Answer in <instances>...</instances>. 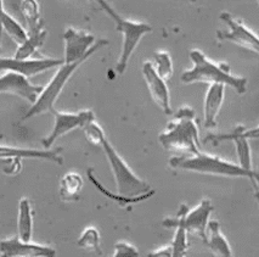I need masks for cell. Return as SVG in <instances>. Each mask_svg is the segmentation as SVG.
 <instances>
[{
  "label": "cell",
  "instance_id": "27",
  "mask_svg": "<svg viewBox=\"0 0 259 257\" xmlns=\"http://www.w3.org/2000/svg\"><path fill=\"white\" fill-rule=\"evenodd\" d=\"M83 132L84 134H85V138L88 139L90 143L94 145H100L101 146L102 143H104V140L106 139L102 128L96 122H92L89 123L88 126L84 127Z\"/></svg>",
  "mask_w": 259,
  "mask_h": 257
},
{
  "label": "cell",
  "instance_id": "7",
  "mask_svg": "<svg viewBox=\"0 0 259 257\" xmlns=\"http://www.w3.org/2000/svg\"><path fill=\"white\" fill-rule=\"evenodd\" d=\"M65 41V63H74L80 61L84 57L93 56L101 48L106 47L108 41L99 39L90 33L77 31L74 28H67L63 33Z\"/></svg>",
  "mask_w": 259,
  "mask_h": 257
},
{
  "label": "cell",
  "instance_id": "11",
  "mask_svg": "<svg viewBox=\"0 0 259 257\" xmlns=\"http://www.w3.org/2000/svg\"><path fill=\"white\" fill-rule=\"evenodd\" d=\"M65 63L63 59H27V60H16L15 57H2L0 60V69L3 74L5 72H16L25 77H33V76L43 74L48 69L61 67Z\"/></svg>",
  "mask_w": 259,
  "mask_h": 257
},
{
  "label": "cell",
  "instance_id": "23",
  "mask_svg": "<svg viewBox=\"0 0 259 257\" xmlns=\"http://www.w3.org/2000/svg\"><path fill=\"white\" fill-rule=\"evenodd\" d=\"M87 176H88L89 180L92 182L93 186H94L95 188L98 189L102 195H105L107 199H111V200H113L114 202H117V204H118L120 207H124L129 204H138V202L147 200V199H150L152 196V195H146V196H143V198H123V196L114 195L113 193L108 192V190L105 188V187L102 186L100 182H99L98 178L94 176V169L88 168V171H87Z\"/></svg>",
  "mask_w": 259,
  "mask_h": 257
},
{
  "label": "cell",
  "instance_id": "18",
  "mask_svg": "<svg viewBox=\"0 0 259 257\" xmlns=\"http://www.w3.org/2000/svg\"><path fill=\"white\" fill-rule=\"evenodd\" d=\"M162 226L165 228H174L176 234H174L173 243H171V250L173 255L171 257H186L189 251V241H188V232L184 228V226L180 223V221L177 217L171 218H165L162 222Z\"/></svg>",
  "mask_w": 259,
  "mask_h": 257
},
{
  "label": "cell",
  "instance_id": "22",
  "mask_svg": "<svg viewBox=\"0 0 259 257\" xmlns=\"http://www.w3.org/2000/svg\"><path fill=\"white\" fill-rule=\"evenodd\" d=\"M2 26L3 29L8 33V35L10 37L13 41L16 42V44L22 45L23 43H26L27 39L29 37V33L25 31L22 26L17 22L16 20L14 19L11 15H9L7 11H5L4 8V3L2 2Z\"/></svg>",
  "mask_w": 259,
  "mask_h": 257
},
{
  "label": "cell",
  "instance_id": "17",
  "mask_svg": "<svg viewBox=\"0 0 259 257\" xmlns=\"http://www.w3.org/2000/svg\"><path fill=\"white\" fill-rule=\"evenodd\" d=\"M0 157H17V159H35V160H45V161H51L62 165L63 159L60 155V151L57 150H38V149H28V148H15L2 145L0 148Z\"/></svg>",
  "mask_w": 259,
  "mask_h": 257
},
{
  "label": "cell",
  "instance_id": "32",
  "mask_svg": "<svg viewBox=\"0 0 259 257\" xmlns=\"http://www.w3.org/2000/svg\"><path fill=\"white\" fill-rule=\"evenodd\" d=\"M255 198H257V200L259 202V188L255 189Z\"/></svg>",
  "mask_w": 259,
  "mask_h": 257
},
{
  "label": "cell",
  "instance_id": "15",
  "mask_svg": "<svg viewBox=\"0 0 259 257\" xmlns=\"http://www.w3.org/2000/svg\"><path fill=\"white\" fill-rule=\"evenodd\" d=\"M225 96V87L222 84H213L209 86L204 96L203 116L204 127L206 128H214L217 126V117L221 111L223 101Z\"/></svg>",
  "mask_w": 259,
  "mask_h": 257
},
{
  "label": "cell",
  "instance_id": "12",
  "mask_svg": "<svg viewBox=\"0 0 259 257\" xmlns=\"http://www.w3.org/2000/svg\"><path fill=\"white\" fill-rule=\"evenodd\" d=\"M43 86H35L25 76L16 72H5L0 77V92L4 94H13L26 99L34 105L43 93Z\"/></svg>",
  "mask_w": 259,
  "mask_h": 257
},
{
  "label": "cell",
  "instance_id": "30",
  "mask_svg": "<svg viewBox=\"0 0 259 257\" xmlns=\"http://www.w3.org/2000/svg\"><path fill=\"white\" fill-rule=\"evenodd\" d=\"M227 134L229 137H240L245 138L247 140H248V139H259V126L251 129H246L245 127H237L234 131L227 133Z\"/></svg>",
  "mask_w": 259,
  "mask_h": 257
},
{
  "label": "cell",
  "instance_id": "3",
  "mask_svg": "<svg viewBox=\"0 0 259 257\" xmlns=\"http://www.w3.org/2000/svg\"><path fill=\"white\" fill-rule=\"evenodd\" d=\"M169 167L174 169L195 172L207 176L225 178H247L258 189L259 173L255 171H246L236 163L229 162L218 156L200 153L194 156H176L169 160Z\"/></svg>",
  "mask_w": 259,
  "mask_h": 257
},
{
  "label": "cell",
  "instance_id": "19",
  "mask_svg": "<svg viewBox=\"0 0 259 257\" xmlns=\"http://www.w3.org/2000/svg\"><path fill=\"white\" fill-rule=\"evenodd\" d=\"M17 232L21 240H32L33 235V213L31 201L27 198H22L19 202V218H17Z\"/></svg>",
  "mask_w": 259,
  "mask_h": 257
},
{
  "label": "cell",
  "instance_id": "5",
  "mask_svg": "<svg viewBox=\"0 0 259 257\" xmlns=\"http://www.w3.org/2000/svg\"><path fill=\"white\" fill-rule=\"evenodd\" d=\"M99 4H100L102 10L114 21V23H116V29L123 37L122 50H120L119 59L116 65V71L118 72L119 75H123L124 74L129 60H131L132 55H133L134 50L137 49L138 44L140 43V41L143 39L144 35L152 32V27L150 26L149 23L137 22V21L124 19V17L120 16L119 14H117L116 10H114L108 3L104 2V0H100Z\"/></svg>",
  "mask_w": 259,
  "mask_h": 257
},
{
  "label": "cell",
  "instance_id": "33",
  "mask_svg": "<svg viewBox=\"0 0 259 257\" xmlns=\"http://www.w3.org/2000/svg\"><path fill=\"white\" fill-rule=\"evenodd\" d=\"M258 4H259V2H258Z\"/></svg>",
  "mask_w": 259,
  "mask_h": 257
},
{
  "label": "cell",
  "instance_id": "31",
  "mask_svg": "<svg viewBox=\"0 0 259 257\" xmlns=\"http://www.w3.org/2000/svg\"><path fill=\"white\" fill-rule=\"evenodd\" d=\"M173 255V250H171V246H165L161 247V249L152 251L150 252L147 257H171Z\"/></svg>",
  "mask_w": 259,
  "mask_h": 257
},
{
  "label": "cell",
  "instance_id": "2",
  "mask_svg": "<svg viewBox=\"0 0 259 257\" xmlns=\"http://www.w3.org/2000/svg\"><path fill=\"white\" fill-rule=\"evenodd\" d=\"M158 140L167 151H183L189 156L198 155L200 133L195 121V111L182 106L174 115V120L158 135Z\"/></svg>",
  "mask_w": 259,
  "mask_h": 257
},
{
  "label": "cell",
  "instance_id": "4",
  "mask_svg": "<svg viewBox=\"0 0 259 257\" xmlns=\"http://www.w3.org/2000/svg\"><path fill=\"white\" fill-rule=\"evenodd\" d=\"M107 161L110 163L114 182H116L117 195L123 198H143L146 195H153L155 190L150 187L149 183L140 179L134 173L133 169L128 166L122 156L111 145L107 139H105L101 145Z\"/></svg>",
  "mask_w": 259,
  "mask_h": 257
},
{
  "label": "cell",
  "instance_id": "24",
  "mask_svg": "<svg viewBox=\"0 0 259 257\" xmlns=\"http://www.w3.org/2000/svg\"><path fill=\"white\" fill-rule=\"evenodd\" d=\"M20 10L28 25V33L43 28V23L39 21V4L34 0H23L20 3Z\"/></svg>",
  "mask_w": 259,
  "mask_h": 257
},
{
  "label": "cell",
  "instance_id": "13",
  "mask_svg": "<svg viewBox=\"0 0 259 257\" xmlns=\"http://www.w3.org/2000/svg\"><path fill=\"white\" fill-rule=\"evenodd\" d=\"M0 257H56V250L49 245L27 243L15 237L3 239Z\"/></svg>",
  "mask_w": 259,
  "mask_h": 257
},
{
  "label": "cell",
  "instance_id": "25",
  "mask_svg": "<svg viewBox=\"0 0 259 257\" xmlns=\"http://www.w3.org/2000/svg\"><path fill=\"white\" fill-rule=\"evenodd\" d=\"M78 247L87 251H93V252L101 255L102 251L100 247V233L94 227H88L82 233L79 240L77 241Z\"/></svg>",
  "mask_w": 259,
  "mask_h": 257
},
{
  "label": "cell",
  "instance_id": "16",
  "mask_svg": "<svg viewBox=\"0 0 259 257\" xmlns=\"http://www.w3.org/2000/svg\"><path fill=\"white\" fill-rule=\"evenodd\" d=\"M214 257H234L233 249L225 235L223 234L221 223L210 219L207 228V238L203 241Z\"/></svg>",
  "mask_w": 259,
  "mask_h": 257
},
{
  "label": "cell",
  "instance_id": "8",
  "mask_svg": "<svg viewBox=\"0 0 259 257\" xmlns=\"http://www.w3.org/2000/svg\"><path fill=\"white\" fill-rule=\"evenodd\" d=\"M51 115L54 116L53 131L41 141L45 150H50L54 143L62 135L67 134L68 132L76 128H84L89 123L95 122L96 120L95 114L92 110H83L78 114L61 113V111L55 110Z\"/></svg>",
  "mask_w": 259,
  "mask_h": 257
},
{
  "label": "cell",
  "instance_id": "14",
  "mask_svg": "<svg viewBox=\"0 0 259 257\" xmlns=\"http://www.w3.org/2000/svg\"><path fill=\"white\" fill-rule=\"evenodd\" d=\"M143 76L147 84V88L150 90V94H151L156 104L162 108V111L165 115L173 114L170 106L169 89H168L167 83L157 75L151 62L147 61L143 65Z\"/></svg>",
  "mask_w": 259,
  "mask_h": 257
},
{
  "label": "cell",
  "instance_id": "26",
  "mask_svg": "<svg viewBox=\"0 0 259 257\" xmlns=\"http://www.w3.org/2000/svg\"><path fill=\"white\" fill-rule=\"evenodd\" d=\"M156 72L162 80L169 81L173 76V61L167 51H159L155 55V63H152Z\"/></svg>",
  "mask_w": 259,
  "mask_h": 257
},
{
  "label": "cell",
  "instance_id": "20",
  "mask_svg": "<svg viewBox=\"0 0 259 257\" xmlns=\"http://www.w3.org/2000/svg\"><path fill=\"white\" fill-rule=\"evenodd\" d=\"M84 186L83 178L76 172L65 174L60 183V199L65 202L77 201Z\"/></svg>",
  "mask_w": 259,
  "mask_h": 257
},
{
  "label": "cell",
  "instance_id": "28",
  "mask_svg": "<svg viewBox=\"0 0 259 257\" xmlns=\"http://www.w3.org/2000/svg\"><path fill=\"white\" fill-rule=\"evenodd\" d=\"M111 257H140V253L134 245L118 241L114 245V252Z\"/></svg>",
  "mask_w": 259,
  "mask_h": 257
},
{
  "label": "cell",
  "instance_id": "10",
  "mask_svg": "<svg viewBox=\"0 0 259 257\" xmlns=\"http://www.w3.org/2000/svg\"><path fill=\"white\" fill-rule=\"evenodd\" d=\"M221 20L227 23L229 31L217 32L218 41L230 42V43L239 45L241 48H245V49L259 54V37L248 27L243 25L242 21L235 19L233 15L225 13V11L221 14Z\"/></svg>",
  "mask_w": 259,
  "mask_h": 257
},
{
  "label": "cell",
  "instance_id": "1",
  "mask_svg": "<svg viewBox=\"0 0 259 257\" xmlns=\"http://www.w3.org/2000/svg\"><path fill=\"white\" fill-rule=\"evenodd\" d=\"M190 59L192 67L184 71L180 80L184 84L208 83L222 84L235 89L237 94H245L247 90V78L239 77L231 74L228 63H215L209 60L201 50L194 49L190 51Z\"/></svg>",
  "mask_w": 259,
  "mask_h": 257
},
{
  "label": "cell",
  "instance_id": "9",
  "mask_svg": "<svg viewBox=\"0 0 259 257\" xmlns=\"http://www.w3.org/2000/svg\"><path fill=\"white\" fill-rule=\"evenodd\" d=\"M212 201L209 199H203L196 207L189 210L186 205L180 206L179 212L177 213V218L186 229L188 234H195L204 241L207 238V228L209 225L210 213L213 212Z\"/></svg>",
  "mask_w": 259,
  "mask_h": 257
},
{
  "label": "cell",
  "instance_id": "6",
  "mask_svg": "<svg viewBox=\"0 0 259 257\" xmlns=\"http://www.w3.org/2000/svg\"><path fill=\"white\" fill-rule=\"evenodd\" d=\"M88 57H84L80 61H77L74 63H63V65L56 71V74L53 76L49 84L47 87H44L43 93L39 96L38 101L34 105H32V107L27 111V114L22 117V121L31 119V117L38 116V115L43 114H53L55 108V102L59 98L63 88L66 87L67 82L70 81V78L73 76L74 72L77 71L80 66L83 65Z\"/></svg>",
  "mask_w": 259,
  "mask_h": 257
},
{
  "label": "cell",
  "instance_id": "29",
  "mask_svg": "<svg viewBox=\"0 0 259 257\" xmlns=\"http://www.w3.org/2000/svg\"><path fill=\"white\" fill-rule=\"evenodd\" d=\"M0 162L3 172L9 176H14L21 171V160L17 157H3Z\"/></svg>",
  "mask_w": 259,
  "mask_h": 257
},
{
  "label": "cell",
  "instance_id": "21",
  "mask_svg": "<svg viewBox=\"0 0 259 257\" xmlns=\"http://www.w3.org/2000/svg\"><path fill=\"white\" fill-rule=\"evenodd\" d=\"M48 32L43 28L38 29V31L29 33V37L27 39L26 43H23L20 47H17L16 53H15V59L16 60H27L29 59L33 54L37 51L38 48H40L44 44L45 39H47Z\"/></svg>",
  "mask_w": 259,
  "mask_h": 257
}]
</instances>
